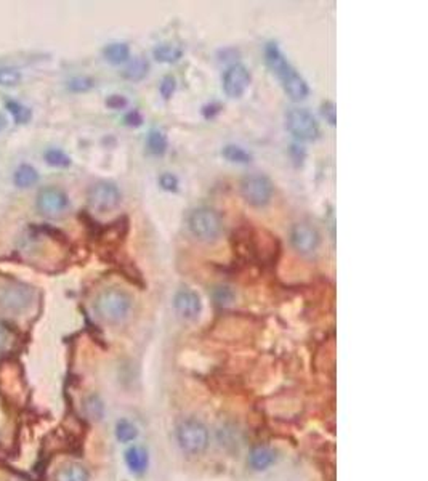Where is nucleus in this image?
Returning <instances> with one entry per match:
<instances>
[{"instance_id":"obj_1","label":"nucleus","mask_w":428,"mask_h":481,"mask_svg":"<svg viewBox=\"0 0 428 481\" xmlns=\"http://www.w3.org/2000/svg\"><path fill=\"white\" fill-rule=\"evenodd\" d=\"M265 60L270 70L279 77L281 84L284 87V92L292 100L300 101L306 98V95H308L310 92L308 84H306L303 77L295 71V67L286 60L276 43L271 42L265 47Z\"/></svg>"},{"instance_id":"obj_2","label":"nucleus","mask_w":428,"mask_h":481,"mask_svg":"<svg viewBox=\"0 0 428 481\" xmlns=\"http://www.w3.org/2000/svg\"><path fill=\"white\" fill-rule=\"evenodd\" d=\"M133 307L132 295L119 288L105 289L95 300V312L109 324H118L129 317Z\"/></svg>"},{"instance_id":"obj_3","label":"nucleus","mask_w":428,"mask_h":481,"mask_svg":"<svg viewBox=\"0 0 428 481\" xmlns=\"http://www.w3.org/2000/svg\"><path fill=\"white\" fill-rule=\"evenodd\" d=\"M175 438H177L180 449L189 456L204 454L211 443L207 427L197 419H184L180 422L175 430Z\"/></svg>"},{"instance_id":"obj_4","label":"nucleus","mask_w":428,"mask_h":481,"mask_svg":"<svg viewBox=\"0 0 428 481\" xmlns=\"http://www.w3.org/2000/svg\"><path fill=\"white\" fill-rule=\"evenodd\" d=\"M189 231L202 242H215L223 233V220L215 209L199 207L189 213Z\"/></svg>"},{"instance_id":"obj_5","label":"nucleus","mask_w":428,"mask_h":481,"mask_svg":"<svg viewBox=\"0 0 428 481\" xmlns=\"http://www.w3.org/2000/svg\"><path fill=\"white\" fill-rule=\"evenodd\" d=\"M273 191L271 180L261 173H250L241 182L242 197L254 207H265L273 197Z\"/></svg>"},{"instance_id":"obj_6","label":"nucleus","mask_w":428,"mask_h":481,"mask_svg":"<svg viewBox=\"0 0 428 481\" xmlns=\"http://www.w3.org/2000/svg\"><path fill=\"white\" fill-rule=\"evenodd\" d=\"M286 127L300 142H313L319 137V125L306 109L292 108L286 114Z\"/></svg>"},{"instance_id":"obj_7","label":"nucleus","mask_w":428,"mask_h":481,"mask_svg":"<svg viewBox=\"0 0 428 481\" xmlns=\"http://www.w3.org/2000/svg\"><path fill=\"white\" fill-rule=\"evenodd\" d=\"M34 300V290L26 284L10 283L0 288V308L10 313H21Z\"/></svg>"},{"instance_id":"obj_8","label":"nucleus","mask_w":428,"mask_h":481,"mask_svg":"<svg viewBox=\"0 0 428 481\" xmlns=\"http://www.w3.org/2000/svg\"><path fill=\"white\" fill-rule=\"evenodd\" d=\"M122 194L119 188L111 182H100L94 184L89 191V206L92 211L106 213L114 211L120 204Z\"/></svg>"},{"instance_id":"obj_9","label":"nucleus","mask_w":428,"mask_h":481,"mask_svg":"<svg viewBox=\"0 0 428 481\" xmlns=\"http://www.w3.org/2000/svg\"><path fill=\"white\" fill-rule=\"evenodd\" d=\"M36 206L42 215L60 217L69 207V197L61 188L47 186L39 191Z\"/></svg>"},{"instance_id":"obj_10","label":"nucleus","mask_w":428,"mask_h":481,"mask_svg":"<svg viewBox=\"0 0 428 481\" xmlns=\"http://www.w3.org/2000/svg\"><path fill=\"white\" fill-rule=\"evenodd\" d=\"M289 239L292 247H294L299 254L308 255L318 250L321 236L318 230H316L314 226L308 225V223H295V225L290 228Z\"/></svg>"},{"instance_id":"obj_11","label":"nucleus","mask_w":428,"mask_h":481,"mask_svg":"<svg viewBox=\"0 0 428 481\" xmlns=\"http://www.w3.org/2000/svg\"><path fill=\"white\" fill-rule=\"evenodd\" d=\"M250 84V72L246 66L233 65L223 76V90L231 98H239Z\"/></svg>"},{"instance_id":"obj_12","label":"nucleus","mask_w":428,"mask_h":481,"mask_svg":"<svg viewBox=\"0 0 428 481\" xmlns=\"http://www.w3.org/2000/svg\"><path fill=\"white\" fill-rule=\"evenodd\" d=\"M173 308L180 314V318L194 321L199 318V314L202 312L201 297L191 289H182L175 294Z\"/></svg>"},{"instance_id":"obj_13","label":"nucleus","mask_w":428,"mask_h":481,"mask_svg":"<svg viewBox=\"0 0 428 481\" xmlns=\"http://www.w3.org/2000/svg\"><path fill=\"white\" fill-rule=\"evenodd\" d=\"M124 460H125V465H127V469L130 470V473L143 475L146 470H148L149 454L143 446L133 445L125 451Z\"/></svg>"},{"instance_id":"obj_14","label":"nucleus","mask_w":428,"mask_h":481,"mask_svg":"<svg viewBox=\"0 0 428 481\" xmlns=\"http://www.w3.org/2000/svg\"><path fill=\"white\" fill-rule=\"evenodd\" d=\"M278 459V454L273 448H268V446H255L254 449L250 451L249 454V467L255 472H264V470L270 469L271 465L276 462Z\"/></svg>"},{"instance_id":"obj_15","label":"nucleus","mask_w":428,"mask_h":481,"mask_svg":"<svg viewBox=\"0 0 428 481\" xmlns=\"http://www.w3.org/2000/svg\"><path fill=\"white\" fill-rule=\"evenodd\" d=\"M55 481H90V475L82 464L69 462L58 470Z\"/></svg>"},{"instance_id":"obj_16","label":"nucleus","mask_w":428,"mask_h":481,"mask_svg":"<svg viewBox=\"0 0 428 481\" xmlns=\"http://www.w3.org/2000/svg\"><path fill=\"white\" fill-rule=\"evenodd\" d=\"M103 56L105 60L111 63V65H120V63H125L130 56V48L127 43H109L103 48Z\"/></svg>"},{"instance_id":"obj_17","label":"nucleus","mask_w":428,"mask_h":481,"mask_svg":"<svg viewBox=\"0 0 428 481\" xmlns=\"http://www.w3.org/2000/svg\"><path fill=\"white\" fill-rule=\"evenodd\" d=\"M37 182H39V173L32 165L21 164L17 170H14L13 183L17 184L18 188H29L32 186V184H36Z\"/></svg>"},{"instance_id":"obj_18","label":"nucleus","mask_w":428,"mask_h":481,"mask_svg":"<svg viewBox=\"0 0 428 481\" xmlns=\"http://www.w3.org/2000/svg\"><path fill=\"white\" fill-rule=\"evenodd\" d=\"M148 70H149V63L146 61L145 58L137 56L124 67L122 77H125L127 81H133V82L142 81V79H145L146 74H148Z\"/></svg>"},{"instance_id":"obj_19","label":"nucleus","mask_w":428,"mask_h":481,"mask_svg":"<svg viewBox=\"0 0 428 481\" xmlns=\"http://www.w3.org/2000/svg\"><path fill=\"white\" fill-rule=\"evenodd\" d=\"M153 55L160 63H175L183 55V48L177 43H160L153 50Z\"/></svg>"},{"instance_id":"obj_20","label":"nucleus","mask_w":428,"mask_h":481,"mask_svg":"<svg viewBox=\"0 0 428 481\" xmlns=\"http://www.w3.org/2000/svg\"><path fill=\"white\" fill-rule=\"evenodd\" d=\"M146 147H148V151L154 156H162V154L167 151L169 142L167 137H165L164 132H160L158 129L149 130L148 138H146Z\"/></svg>"},{"instance_id":"obj_21","label":"nucleus","mask_w":428,"mask_h":481,"mask_svg":"<svg viewBox=\"0 0 428 481\" xmlns=\"http://www.w3.org/2000/svg\"><path fill=\"white\" fill-rule=\"evenodd\" d=\"M116 438L120 443H132L138 438V427L127 419L119 420L116 424Z\"/></svg>"},{"instance_id":"obj_22","label":"nucleus","mask_w":428,"mask_h":481,"mask_svg":"<svg viewBox=\"0 0 428 481\" xmlns=\"http://www.w3.org/2000/svg\"><path fill=\"white\" fill-rule=\"evenodd\" d=\"M222 154L223 158L233 164H249L252 160V154L246 151L244 148L237 147V145H226V147L223 148Z\"/></svg>"},{"instance_id":"obj_23","label":"nucleus","mask_w":428,"mask_h":481,"mask_svg":"<svg viewBox=\"0 0 428 481\" xmlns=\"http://www.w3.org/2000/svg\"><path fill=\"white\" fill-rule=\"evenodd\" d=\"M5 106H7L8 113L13 116L14 122H17V124H28L29 120H31V118H32L31 109L19 103V101L8 100L7 103H5Z\"/></svg>"},{"instance_id":"obj_24","label":"nucleus","mask_w":428,"mask_h":481,"mask_svg":"<svg viewBox=\"0 0 428 481\" xmlns=\"http://www.w3.org/2000/svg\"><path fill=\"white\" fill-rule=\"evenodd\" d=\"M43 159H45V162L48 165H52V167L65 169L71 165V158L67 156L65 151H61V149H56V148L47 149L45 154H43Z\"/></svg>"},{"instance_id":"obj_25","label":"nucleus","mask_w":428,"mask_h":481,"mask_svg":"<svg viewBox=\"0 0 428 481\" xmlns=\"http://www.w3.org/2000/svg\"><path fill=\"white\" fill-rule=\"evenodd\" d=\"M85 414L90 417V419H94V420H100L101 417H103L105 414V405H103V401L100 400L98 396H90L89 400L85 401Z\"/></svg>"},{"instance_id":"obj_26","label":"nucleus","mask_w":428,"mask_h":481,"mask_svg":"<svg viewBox=\"0 0 428 481\" xmlns=\"http://www.w3.org/2000/svg\"><path fill=\"white\" fill-rule=\"evenodd\" d=\"M19 81H21L19 71L13 70V67H0V85L12 87L19 84Z\"/></svg>"},{"instance_id":"obj_27","label":"nucleus","mask_w":428,"mask_h":481,"mask_svg":"<svg viewBox=\"0 0 428 481\" xmlns=\"http://www.w3.org/2000/svg\"><path fill=\"white\" fill-rule=\"evenodd\" d=\"M213 300L218 305H228L233 302V299H235V292H233L231 288H228V286H218V288L213 289Z\"/></svg>"},{"instance_id":"obj_28","label":"nucleus","mask_w":428,"mask_h":481,"mask_svg":"<svg viewBox=\"0 0 428 481\" xmlns=\"http://www.w3.org/2000/svg\"><path fill=\"white\" fill-rule=\"evenodd\" d=\"M175 89H177V81H175V77L173 76H165L164 79H162V82H160V85H159L160 95H162L165 100H169L170 96L173 95Z\"/></svg>"},{"instance_id":"obj_29","label":"nucleus","mask_w":428,"mask_h":481,"mask_svg":"<svg viewBox=\"0 0 428 481\" xmlns=\"http://www.w3.org/2000/svg\"><path fill=\"white\" fill-rule=\"evenodd\" d=\"M67 87H69V90L72 92H87L94 87V81H92L90 77H76V79L69 81Z\"/></svg>"},{"instance_id":"obj_30","label":"nucleus","mask_w":428,"mask_h":481,"mask_svg":"<svg viewBox=\"0 0 428 481\" xmlns=\"http://www.w3.org/2000/svg\"><path fill=\"white\" fill-rule=\"evenodd\" d=\"M159 184L160 188L165 189V191H177L178 189V180L172 173H162L159 177Z\"/></svg>"},{"instance_id":"obj_31","label":"nucleus","mask_w":428,"mask_h":481,"mask_svg":"<svg viewBox=\"0 0 428 481\" xmlns=\"http://www.w3.org/2000/svg\"><path fill=\"white\" fill-rule=\"evenodd\" d=\"M321 113H323V118L328 120L330 125L337 122V109H335V105L330 103V101L323 103V106H321Z\"/></svg>"},{"instance_id":"obj_32","label":"nucleus","mask_w":428,"mask_h":481,"mask_svg":"<svg viewBox=\"0 0 428 481\" xmlns=\"http://www.w3.org/2000/svg\"><path fill=\"white\" fill-rule=\"evenodd\" d=\"M106 106L111 109H122L127 106V100H125L122 95H111L109 98L106 100Z\"/></svg>"},{"instance_id":"obj_33","label":"nucleus","mask_w":428,"mask_h":481,"mask_svg":"<svg viewBox=\"0 0 428 481\" xmlns=\"http://www.w3.org/2000/svg\"><path fill=\"white\" fill-rule=\"evenodd\" d=\"M125 122H127L129 125H135V127H138V125H142L143 118L140 116L138 111H132V113H129L127 116H125Z\"/></svg>"},{"instance_id":"obj_34","label":"nucleus","mask_w":428,"mask_h":481,"mask_svg":"<svg viewBox=\"0 0 428 481\" xmlns=\"http://www.w3.org/2000/svg\"><path fill=\"white\" fill-rule=\"evenodd\" d=\"M7 342H8V332H7V329H5L3 325L0 324V350H3Z\"/></svg>"},{"instance_id":"obj_35","label":"nucleus","mask_w":428,"mask_h":481,"mask_svg":"<svg viewBox=\"0 0 428 481\" xmlns=\"http://www.w3.org/2000/svg\"><path fill=\"white\" fill-rule=\"evenodd\" d=\"M7 118H5V116L2 114V113H0V132H2V130H5V129H7Z\"/></svg>"}]
</instances>
